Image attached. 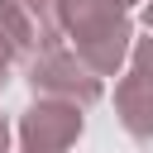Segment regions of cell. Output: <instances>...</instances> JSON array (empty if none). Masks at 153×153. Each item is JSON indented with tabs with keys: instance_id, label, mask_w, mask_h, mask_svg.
Masks as SVG:
<instances>
[{
	"instance_id": "6da1fadb",
	"label": "cell",
	"mask_w": 153,
	"mask_h": 153,
	"mask_svg": "<svg viewBox=\"0 0 153 153\" xmlns=\"http://www.w3.org/2000/svg\"><path fill=\"white\" fill-rule=\"evenodd\" d=\"M57 29H62V38H72V53L100 81L124 72L129 48L139 38V29L120 0H57Z\"/></svg>"
},
{
	"instance_id": "7a4b0ae2",
	"label": "cell",
	"mask_w": 153,
	"mask_h": 153,
	"mask_svg": "<svg viewBox=\"0 0 153 153\" xmlns=\"http://www.w3.org/2000/svg\"><path fill=\"white\" fill-rule=\"evenodd\" d=\"M24 81H29L33 100H62V105H76V110H91L105 96V81L67 43H57V48L38 53L33 62H24Z\"/></svg>"
},
{
	"instance_id": "3957f363",
	"label": "cell",
	"mask_w": 153,
	"mask_h": 153,
	"mask_svg": "<svg viewBox=\"0 0 153 153\" xmlns=\"http://www.w3.org/2000/svg\"><path fill=\"white\" fill-rule=\"evenodd\" d=\"M57 43V0H0V48L10 53V62H33Z\"/></svg>"
},
{
	"instance_id": "277c9868",
	"label": "cell",
	"mask_w": 153,
	"mask_h": 153,
	"mask_svg": "<svg viewBox=\"0 0 153 153\" xmlns=\"http://www.w3.org/2000/svg\"><path fill=\"white\" fill-rule=\"evenodd\" d=\"M86 129V110L62 100H33L19 115V143L24 153H67Z\"/></svg>"
},
{
	"instance_id": "5b68a950",
	"label": "cell",
	"mask_w": 153,
	"mask_h": 153,
	"mask_svg": "<svg viewBox=\"0 0 153 153\" xmlns=\"http://www.w3.org/2000/svg\"><path fill=\"white\" fill-rule=\"evenodd\" d=\"M115 115L124 120V129L139 139V143H148V43L143 38H134V48H129V72L120 76V86H115Z\"/></svg>"
},
{
	"instance_id": "8992f818",
	"label": "cell",
	"mask_w": 153,
	"mask_h": 153,
	"mask_svg": "<svg viewBox=\"0 0 153 153\" xmlns=\"http://www.w3.org/2000/svg\"><path fill=\"white\" fill-rule=\"evenodd\" d=\"M10 67H14V62H10V53L0 48V91H5V81H10Z\"/></svg>"
},
{
	"instance_id": "52a82bcc",
	"label": "cell",
	"mask_w": 153,
	"mask_h": 153,
	"mask_svg": "<svg viewBox=\"0 0 153 153\" xmlns=\"http://www.w3.org/2000/svg\"><path fill=\"white\" fill-rule=\"evenodd\" d=\"M10 134H14V129H10V120L0 115V153H10Z\"/></svg>"
},
{
	"instance_id": "ba28073f",
	"label": "cell",
	"mask_w": 153,
	"mask_h": 153,
	"mask_svg": "<svg viewBox=\"0 0 153 153\" xmlns=\"http://www.w3.org/2000/svg\"><path fill=\"white\" fill-rule=\"evenodd\" d=\"M120 5H124V10H134V5H139V0H120Z\"/></svg>"
}]
</instances>
